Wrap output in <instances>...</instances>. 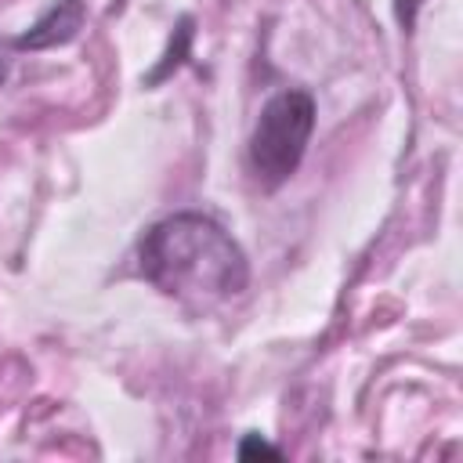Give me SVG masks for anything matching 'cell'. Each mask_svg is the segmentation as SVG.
Returning <instances> with one entry per match:
<instances>
[{
    "instance_id": "obj_1",
    "label": "cell",
    "mask_w": 463,
    "mask_h": 463,
    "mask_svg": "<svg viewBox=\"0 0 463 463\" xmlns=\"http://www.w3.org/2000/svg\"><path fill=\"white\" fill-rule=\"evenodd\" d=\"M137 264L163 297L195 311L239 297L250 279L239 242L203 213H174L152 224L137 246Z\"/></svg>"
},
{
    "instance_id": "obj_2",
    "label": "cell",
    "mask_w": 463,
    "mask_h": 463,
    "mask_svg": "<svg viewBox=\"0 0 463 463\" xmlns=\"http://www.w3.org/2000/svg\"><path fill=\"white\" fill-rule=\"evenodd\" d=\"M315 130V101L304 90H282L264 109L250 134V166L264 188H279L304 159Z\"/></svg>"
},
{
    "instance_id": "obj_3",
    "label": "cell",
    "mask_w": 463,
    "mask_h": 463,
    "mask_svg": "<svg viewBox=\"0 0 463 463\" xmlns=\"http://www.w3.org/2000/svg\"><path fill=\"white\" fill-rule=\"evenodd\" d=\"M83 18H87L83 0H54V4L18 36V47H22V51H47V47L69 43V40L83 29Z\"/></svg>"
},
{
    "instance_id": "obj_4",
    "label": "cell",
    "mask_w": 463,
    "mask_h": 463,
    "mask_svg": "<svg viewBox=\"0 0 463 463\" xmlns=\"http://www.w3.org/2000/svg\"><path fill=\"white\" fill-rule=\"evenodd\" d=\"M253 456H268V459H279V449L268 445L260 434H246L242 445H239V459H253Z\"/></svg>"
},
{
    "instance_id": "obj_5",
    "label": "cell",
    "mask_w": 463,
    "mask_h": 463,
    "mask_svg": "<svg viewBox=\"0 0 463 463\" xmlns=\"http://www.w3.org/2000/svg\"><path fill=\"white\" fill-rule=\"evenodd\" d=\"M398 4V18H402V25H412V18H416V7H420V0H394Z\"/></svg>"
},
{
    "instance_id": "obj_6",
    "label": "cell",
    "mask_w": 463,
    "mask_h": 463,
    "mask_svg": "<svg viewBox=\"0 0 463 463\" xmlns=\"http://www.w3.org/2000/svg\"><path fill=\"white\" fill-rule=\"evenodd\" d=\"M7 80V47L0 43V83Z\"/></svg>"
}]
</instances>
